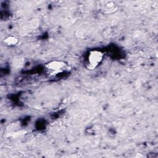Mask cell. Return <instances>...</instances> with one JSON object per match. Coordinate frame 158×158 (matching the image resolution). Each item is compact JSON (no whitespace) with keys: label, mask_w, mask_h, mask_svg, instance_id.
Returning a JSON list of instances; mask_svg holds the SVG:
<instances>
[{"label":"cell","mask_w":158,"mask_h":158,"mask_svg":"<svg viewBox=\"0 0 158 158\" xmlns=\"http://www.w3.org/2000/svg\"><path fill=\"white\" fill-rule=\"evenodd\" d=\"M46 73L50 77H56L70 70L69 64L61 60H53L47 62L44 65Z\"/></svg>","instance_id":"6da1fadb"},{"label":"cell","mask_w":158,"mask_h":158,"mask_svg":"<svg viewBox=\"0 0 158 158\" xmlns=\"http://www.w3.org/2000/svg\"><path fill=\"white\" fill-rule=\"evenodd\" d=\"M101 10L104 14H112L117 10L118 6L117 4L112 1H102L101 2Z\"/></svg>","instance_id":"3957f363"},{"label":"cell","mask_w":158,"mask_h":158,"mask_svg":"<svg viewBox=\"0 0 158 158\" xmlns=\"http://www.w3.org/2000/svg\"><path fill=\"white\" fill-rule=\"evenodd\" d=\"M19 42V39L17 37H16L15 36H13V35H10L7 36L4 40V44L7 46H15Z\"/></svg>","instance_id":"277c9868"},{"label":"cell","mask_w":158,"mask_h":158,"mask_svg":"<svg viewBox=\"0 0 158 158\" xmlns=\"http://www.w3.org/2000/svg\"><path fill=\"white\" fill-rule=\"evenodd\" d=\"M104 57V53L100 50L90 51L87 56V68L90 70L96 69L102 63Z\"/></svg>","instance_id":"7a4b0ae2"}]
</instances>
